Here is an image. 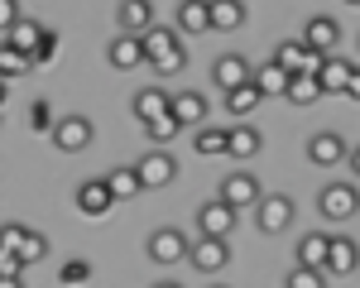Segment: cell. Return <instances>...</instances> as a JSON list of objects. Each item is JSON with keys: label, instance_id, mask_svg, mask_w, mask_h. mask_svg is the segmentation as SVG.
<instances>
[{"label": "cell", "instance_id": "obj_32", "mask_svg": "<svg viewBox=\"0 0 360 288\" xmlns=\"http://www.w3.org/2000/svg\"><path fill=\"white\" fill-rule=\"evenodd\" d=\"M259 101H264V96H259V86H255V82H245L240 91H226V111H231V115H250Z\"/></svg>", "mask_w": 360, "mask_h": 288}, {"label": "cell", "instance_id": "obj_4", "mask_svg": "<svg viewBox=\"0 0 360 288\" xmlns=\"http://www.w3.org/2000/svg\"><path fill=\"white\" fill-rule=\"evenodd\" d=\"M49 135H53V149H63V154H82V149H91V140H96V125H91L86 115H63Z\"/></svg>", "mask_w": 360, "mask_h": 288}, {"label": "cell", "instance_id": "obj_26", "mask_svg": "<svg viewBox=\"0 0 360 288\" xmlns=\"http://www.w3.org/2000/svg\"><path fill=\"white\" fill-rule=\"evenodd\" d=\"M193 149L202 154V159H221V154H231V130H212V125H202L193 135Z\"/></svg>", "mask_w": 360, "mask_h": 288}, {"label": "cell", "instance_id": "obj_15", "mask_svg": "<svg viewBox=\"0 0 360 288\" xmlns=\"http://www.w3.org/2000/svg\"><path fill=\"white\" fill-rule=\"evenodd\" d=\"M303 44L307 48H312V53H332L336 44H341V25H336L332 15H312V20H307L303 25Z\"/></svg>", "mask_w": 360, "mask_h": 288}, {"label": "cell", "instance_id": "obj_10", "mask_svg": "<svg viewBox=\"0 0 360 288\" xmlns=\"http://www.w3.org/2000/svg\"><path fill=\"white\" fill-rule=\"evenodd\" d=\"M236 230V207H226L221 197L202 202L197 207V235H217V240H226Z\"/></svg>", "mask_w": 360, "mask_h": 288}, {"label": "cell", "instance_id": "obj_44", "mask_svg": "<svg viewBox=\"0 0 360 288\" xmlns=\"http://www.w3.org/2000/svg\"><path fill=\"white\" fill-rule=\"evenodd\" d=\"M154 288H183V284H173V279H164V284H154Z\"/></svg>", "mask_w": 360, "mask_h": 288}, {"label": "cell", "instance_id": "obj_14", "mask_svg": "<svg viewBox=\"0 0 360 288\" xmlns=\"http://www.w3.org/2000/svg\"><path fill=\"white\" fill-rule=\"evenodd\" d=\"M111 207H115V197H111V188H106V178H91V183L77 188V211L82 216L101 221V216H111Z\"/></svg>", "mask_w": 360, "mask_h": 288}, {"label": "cell", "instance_id": "obj_35", "mask_svg": "<svg viewBox=\"0 0 360 288\" xmlns=\"http://www.w3.org/2000/svg\"><path fill=\"white\" fill-rule=\"evenodd\" d=\"M25 230H29V226H20V221H5V226H0V250H15V255H20Z\"/></svg>", "mask_w": 360, "mask_h": 288}, {"label": "cell", "instance_id": "obj_28", "mask_svg": "<svg viewBox=\"0 0 360 288\" xmlns=\"http://www.w3.org/2000/svg\"><path fill=\"white\" fill-rule=\"evenodd\" d=\"M259 149H264V135L255 125H236L231 130V159H255Z\"/></svg>", "mask_w": 360, "mask_h": 288}, {"label": "cell", "instance_id": "obj_12", "mask_svg": "<svg viewBox=\"0 0 360 288\" xmlns=\"http://www.w3.org/2000/svg\"><path fill=\"white\" fill-rule=\"evenodd\" d=\"M115 25H120V34H149L154 29V0H120L115 5Z\"/></svg>", "mask_w": 360, "mask_h": 288}, {"label": "cell", "instance_id": "obj_31", "mask_svg": "<svg viewBox=\"0 0 360 288\" xmlns=\"http://www.w3.org/2000/svg\"><path fill=\"white\" fill-rule=\"evenodd\" d=\"M178 130H183V125H178L173 115H159V120H149V125H144V140L154 144V149H164V144L178 140Z\"/></svg>", "mask_w": 360, "mask_h": 288}, {"label": "cell", "instance_id": "obj_7", "mask_svg": "<svg viewBox=\"0 0 360 288\" xmlns=\"http://www.w3.org/2000/svg\"><path fill=\"white\" fill-rule=\"evenodd\" d=\"M259 197H264V188H259L255 173H226V183H221V202H226V207H236V211H255Z\"/></svg>", "mask_w": 360, "mask_h": 288}, {"label": "cell", "instance_id": "obj_33", "mask_svg": "<svg viewBox=\"0 0 360 288\" xmlns=\"http://www.w3.org/2000/svg\"><path fill=\"white\" fill-rule=\"evenodd\" d=\"M283 288H327V274H322V269H298V264H293V269L283 274Z\"/></svg>", "mask_w": 360, "mask_h": 288}, {"label": "cell", "instance_id": "obj_25", "mask_svg": "<svg viewBox=\"0 0 360 288\" xmlns=\"http://www.w3.org/2000/svg\"><path fill=\"white\" fill-rule=\"evenodd\" d=\"M106 188H111L115 202H130V197H139V192H144L135 164H130V169H111V173H106Z\"/></svg>", "mask_w": 360, "mask_h": 288}, {"label": "cell", "instance_id": "obj_9", "mask_svg": "<svg viewBox=\"0 0 360 288\" xmlns=\"http://www.w3.org/2000/svg\"><path fill=\"white\" fill-rule=\"evenodd\" d=\"M188 264H193L197 274H221L226 264H231V245L217 240V235H197V245L188 250Z\"/></svg>", "mask_w": 360, "mask_h": 288}, {"label": "cell", "instance_id": "obj_24", "mask_svg": "<svg viewBox=\"0 0 360 288\" xmlns=\"http://www.w3.org/2000/svg\"><path fill=\"white\" fill-rule=\"evenodd\" d=\"M288 82H293V72H283L274 58H269L264 67H255V86H259V96H288Z\"/></svg>", "mask_w": 360, "mask_h": 288}, {"label": "cell", "instance_id": "obj_41", "mask_svg": "<svg viewBox=\"0 0 360 288\" xmlns=\"http://www.w3.org/2000/svg\"><path fill=\"white\" fill-rule=\"evenodd\" d=\"M346 164H351V173H360V144L351 149V154H346Z\"/></svg>", "mask_w": 360, "mask_h": 288}, {"label": "cell", "instance_id": "obj_17", "mask_svg": "<svg viewBox=\"0 0 360 288\" xmlns=\"http://www.w3.org/2000/svg\"><path fill=\"white\" fill-rule=\"evenodd\" d=\"M207 96L202 91H178V96H168V115L178 120V125H207Z\"/></svg>", "mask_w": 360, "mask_h": 288}, {"label": "cell", "instance_id": "obj_47", "mask_svg": "<svg viewBox=\"0 0 360 288\" xmlns=\"http://www.w3.org/2000/svg\"><path fill=\"white\" fill-rule=\"evenodd\" d=\"M178 5H183V0H178Z\"/></svg>", "mask_w": 360, "mask_h": 288}, {"label": "cell", "instance_id": "obj_23", "mask_svg": "<svg viewBox=\"0 0 360 288\" xmlns=\"http://www.w3.org/2000/svg\"><path fill=\"white\" fill-rule=\"evenodd\" d=\"M207 15H212V29L231 34V29L245 25V0H212V5H207Z\"/></svg>", "mask_w": 360, "mask_h": 288}, {"label": "cell", "instance_id": "obj_43", "mask_svg": "<svg viewBox=\"0 0 360 288\" xmlns=\"http://www.w3.org/2000/svg\"><path fill=\"white\" fill-rule=\"evenodd\" d=\"M5 96H10V82H0V106H5Z\"/></svg>", "mask_w": 360, "mask_h": 288}, {"label": "cell", "instance_id": "obj_19", "mask_svg": "<svg viewBox=\"0 0 360 288\" xmlns=\"http://www.w3.org/2000/svg\"><path fill=\"white\" fill-rule=\"evenodd\" d=\"M130 111H135V120H139V125L159 120V115H168V91H164V86H144V91H135Z\"/></svg>", "mask_w": 360, "mask_h": 288}, {"label": "cell", "instance_id": "obj_40", "mask_svg": "<svg viewBox=\"0 0 360 288\" xmlns=\"http://www.w3.org/2000/svg\"><path fill=\"white\" fill-rule=\"evenodd\" d=\"M341 96H351V101H360V63L351 67V82H346V91Z\"/></svg>", "mask_w": 360, "mask_h": 288}, {"label": "cell", "instance_id": "obj_13", "mask_svg": "<svg viewBox=\"0 0 360 288\" xmlns=\"http://www.w3.org/2000/svg\"><path fill=\"white\" fill-rule=\"evenodd\" d=\"M212 77H217L221 91H240L245 82H255V67L245 63V53H221L217 67H212Z\"/></svg>", "mask_w": 360, "mask_h": 288}, {"label": "cell", "instance_id": "obj_45", "mask_svg": "<svg viewBox=\"0 0 360 288\" xmlns=\"http://www.w3.org/2000/svg\"><path fill=\"white\" fill-rule=\"evenodd\" d=\"M212 288H231V284H212Z\"/></svg>", "mask_w": 360, "mask_h": 288}, {"label": "cell", "instance_id": "obj_11", "mask_svg": "<svg viewBox=\"0 0 360 288\" xmlns=\"http://www.w3.org/2000/svg\"><path fill=\"white\" fill-rule=\"evenodd\" d=\"M135 169H139V183H144V188H168V183L178 178V159H173L168 149H149Z\"/></svg>", "mask_w": 360, "mask_h": 288}, {"label": "cell", "instance_id": "obj_37", "mask_svg": "<svg viewBox=\"0 0 360 288\" xmlns=\"http://www.w3.org/2000/svg\"><path fill=\"white\" fill-rule=\"evenodd\" d=\"M20 274H25V259L15 250H0V279H20Z\"/></svg>", "mask_w": 360, "mask_h": 288}, {"label": "cell", "instance_id": "obj_20", "mask_svg": "<svg viewBox=\"0 0 360 288\" xmlns=\"http://www.w3.org/2000/svg\"><path fill=\"white\" fill-rule=\"evenodd\" d=\"M327 245H332V235H322V230H312V235H303L298 240V269H322L327 274Z\"/></svg>", "mask_w": 360, "mask_h": 288}, {"label": "cell", "instance_id": "obj_21", "mask_svg": "<svg viewBox=\"0 0 360 288\" xmlns=\"http://www.w3.org/2000/svg\"><path fill=\"white\" fill-rule=\"evenodd\" d=\"M351 67H356V63H351V58H322V72H317V82H322V91H327V96H341V91H346V82H351Z\"/></svg>", "mask_w": 360, "mask_h": 288}, {"label": "cell", "instance_id": "obj_30", "mask_svg": "<svg viewBox=\"0 0 360 288\" xmlns=\"http://www.w3.org/2000/svg\"><path fill=\"white\" fill-rule=\"evenodd\" d=\"M317 96H327V91H322V82H317V77H303V72H298V77L288 82V96H283V101H293V106H312Z\"/></svg>", "mask_w": 360, "mask_h": 288}, {"label": "cell", "instance_id": "obj_27", "mask_svg": "<svg viewBox=\"0 0 360 288\" xmlns=\"http://www.w3.org/2000/svg\"><path fill=\"white\" fill-rule=\"evenodd\" d=\"M25 72H34V58L20 53L10 39H0V82H10V77H25Z\"/></svg>", "mask_w": 360, "mask_h": 288}, {"label": "cell", "instance_id": "obj_8", "mask_svg": "<svg viewBox=\"0 0 360 288\" xmlns=\"http://www.w3.org/2000/svg\"><path fill=\"white\" fill-rule=\"evenodd\" d=\"M346 140L336 135V130H312L307 135V164H317V169H336V164H346Z\"/></svg>", "mask_w": 360, "mask_h": 288}, {"label": "cell", "instance_id": "obj_5", "mask_svg": "<svg viewBox=\"0 0 360 288\" xmlns=\"http://www.w3.org/2000/svg\"><path fill=\"white\" fill-rule=\"evenodd\" d=\"M144 250H149L154 264H183L188 250H193V240H188L183 230H173V226H159L149 240H144Z\"/></svg>", "mask_w": 360, "mask_h": 288}, {"label": "cell", "instance_id": "obj_42", "mask_svg": "<svg viewBox=\"0 0 360 288\" xmlns=\"http://www.w3.org/2000/svg\"><path fill=\"white\" fill-rule=\"evenodd\" d=\"M0 288H25V279H0Z\"/></svg>", "mask_w": 360, "mask_h": 288}, {"label": "cell", "instance_id": "obj_34", "mask_svg": "<svg viewBox=\"0 0 360 288\" xmlns=\"http://www.w3.org/2000/svg\"><path fill=\"white\" fill-rule=\"evenodd\" d=\"M44 255H49V240H44L39 230H25V240H20V259H25V264H39Z\"/></svg>", "mask_w": 360, "mask_h": 288}, {"label": "cell", "instance_id": "obj_1", "mask_svg": "<svg viewBox=\"0 0 360 288\" xmlns=\"http://www.w3.org/2000/svg\"><path fill=\"white\" fill-rule=\"evenodd\" d=\"M144 63H149L159 77H178V72L188 67L183 34H178V29H149V34H144Z\"/></svg>", "mask_w": 360, "mask_h": 288}, {"label": "cell", "instance_id": "obj_18", "mask_svg": "<svg viewBox=\"0 0 360 288\" xmlns=\"http://www.w3.org/2000/svg\"><path fill=\"white\" fill-rule=\"evenodd\" d=\"M360 269V245L351 235H332V245H327V274H356Z\"/></svg>", "mask_w": 360, "mask_h": 288}, {"label": "cell", "instance_id": "obj_16", "mask_svg": "<svg viewBox=\"0 0 360 288\" xmlns=\"http://www.w3.org/2000/svg\"><path fill=\"white\" fill-rule=\"evenodd\" d=\"M106 58H111L115 72H130V67L144 63V39L139 34H115L111 44H106Z\"/></svg>", "mask_w": 360, "mask_h": 288}, {"label": "cell", "instance_id": "obj_29", "mask_svg": "<svg viewBox=\"0 0 360 288\" xmlns=\"http://www.w3.org/2000/svg\"><path fill=\"white\" fill-rule=\"evenodd\" d=\"M44 34H49V29L39 25V20H20V25L10 29V34H5V39H10V44H15V48H20V53H34V48H39V44H44Z\"/></svg>", "mask_w": 360, "mask_h": 288}, {"label": "cell", "instance_id": "obj_22", "mask_svg": "<svg viewBox=\"0 0 360 288\" xmlns=\"http://www.w3.org/2000/svg\"><path fill=\"white\" fill-rule=\"evenodd\" d=\"M207 5H212V0H183V5H178V34H207V29H212V15H207Z\"/></svg>", "mask_w": 360, "mask_h": 288}, {"label": "cell", "instance_id": "obj_38", "mask_svg": "<svg viewBox=\"0 0 360 288\" xmlns=\"http://www.w3.org/2000/svg\"><path fill=\"white\" fill-rule=\"evenodd\" d=\"M53 53H58V34L49 29V34H44V44H39L29 58H34V67H39V63H53Z\"/></svg>", "mask_w": 360, "mask_h": 288}, {"label": "cell", "instance_id": "obj_3", "mask_svg": "<svg viewBox=\"0 0 360 288\" xmlns=\"http://www.w3.org/2000/svg\"><path fill=\"white\" fill-rule=\"evenodd\" d=\"M293 216H298V207H293V197H288V192H264V197H259V207H255V226L264 230V235L288 230V226H293Z\"/></svg>", "mask_w": 360, "mask_h": 288}, {"label": "cell", "instance_id": "obj_46", "mask_svg": "<svg viewBox=\"0 0 360 288\" xmlns=\"http://www.w3.org/2000/svg\"><path fill=\"white\" fill-rule=\"evenodd\" d=\"M346 5H360V0H346Z\"/></svg>", "mask_w": 360, "mask_h": 288}, {"label": "cell", "instance_id": "obj_39", "mask_svg": "<svg viewBox=\"0 0 360 288\" xmlns=\"http://www.w3.org/2000/svg\"><path fill=\"white\" fill-rule=\"evenodd\" d=\"M86 279H91V269H86L82 259H72V264H63V284L72 288V284H86Z\"/></svg>", "mask_w": 360, "mask_h": 288}, {"label": "cell", "instance_id": "obj_36", "mask_svg": "<svg viewBox=\"0 0 360 288\" xmlns=\"http://www.w3.org/2000/svg\"><path fill=\"white\" fill-rule=\"evenodd\" d=\"M25 20V10H20V0H0V34H10V29Z\"/></svg>", "mask_w": 360, "mask_h": 288}, {"label": "cell", "instance_id": "obj_2", "mask_svg": "<svg viewBox=\"0 0 360 288\" xmlns=\"http://www.w3.org/2000/svg\"><path fill=\"white\" fill-rule=\"evenodd\" d=\"M317 211H322V221H351L360 211V188L351 183V178H336V183H327V188H317Z\"/></svg>", "mask_w": 360, "mask_h": 288}, {"label": "cell", "instance_id": "obj_6", "mask_svg": "<svg viewBox=\"0 0 360 288\" xmlns=\"http://www.w3.org/2000/svg\"><path fill=\"white\" fill-rule=\"evenodd\" d=\"M274 63L283 72H293V77H298V72H303V77H317V72H322V53H312L303 39H283L274 48Z\"/></svg>", "mask_w": 360, "mask_h": 288}]
</instances>
